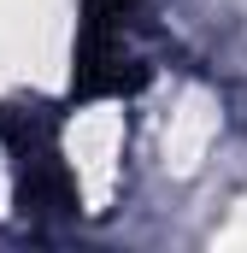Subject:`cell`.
<instances>
[{"mask_svg": "<svg viewBox=\"0 0 247 253\" xmlns=\"http://www.w3.org/2000/svg\"><path fill=\"white\" fill-rule=\"evenodd\" d=\"M6 153H12V189L18 206L47 218V212H71V177L59 165V129L36 112H12L6 118Z\"/></svg>", "mask_w": 247, "mask_h": 253, "instance_id": "2", "label": "cell"}, {"mask_svg": "<svg viewBox=\"0 0 247 253\" xmlns=\"http://www.w3.org/2000/svg\"><path fill=\"white\" fill-rule=\"evenodd\" d=\"M153 0H82V36H77V94L100 100L129 88L124 65H135V36L147 30Z\"/></svg>", "mask_w": 247, "mask_h": 253, "instance_id": "1", "label": "cell"}]
</instances>
